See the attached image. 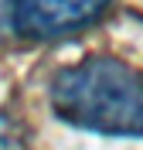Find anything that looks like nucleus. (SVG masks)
<instances>
[{"label": "nucleus", "instance_id": "2", "mask_svg": "<svg viewBox=\"0 0 143 150\" xmlns=\"http://www.w3.org/2000/svg\"><path fill=\"white\" fill-rule=\"evenodd\" d=\"M109 0H10V24L24 38H61L106 14Z\"/></svg>", "mask_w": 143, "mask_h": 150}, {"label": "nucleus", "instance_id": "1", "mask_svg": "<svg viewBox=\"0 0 143 150\" xmlns=\"http://www.w3.org/2000/svg\"><path fill=\"white\" fill-rule=\"evenodd\" d=\"M51 109L61 123L102 137H143V72L95 55L51 79Z\"/></svg>", "mask_w": 143, "mask_h": 150}]
</instances>
